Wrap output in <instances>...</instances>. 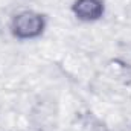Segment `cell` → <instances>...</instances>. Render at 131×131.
<instances>
[{
    "label": "cell",
    "instance_id": "obj_1",
    "mask_svg": "<svg viewBox=\"0 0 131 131\" xmlns=\"http://www.w3.org/2000/svg\"><path fill=\"white\" fill-rule=\"evenodd\" d=\"M47 29V15L35 9H21L12 14L9 34L17 41H34L41 38Z\"/></svg>",
    "mask_w": 131,
    "mask_h": 131
},
{
    "label": "cell",
    "instance_id": "obj_2",
    "mask_svg": "<svg viewBox=\"0 0 131 131\" xmlns=\"http://www.w3.org/2000/svg\"><path fill=\"white\" fill-rule=\"evenodd\" d=\"M70 12L81 23H96L104 18L107 5L105 0H73Z\"/></svg>",
    "mask_w": 131,
    "mask_h": 131
}]
</instances>
